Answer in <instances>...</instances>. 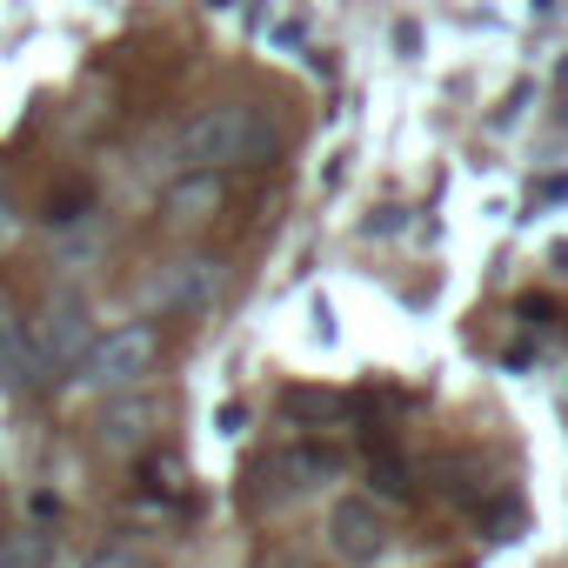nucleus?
<instances>
[{
    "instance_id": "f257e3e1",
    "label": "nucleus",
    "mask_w": 568,
    "mask_h": 568,
    "mask_svg": "<svg viewBox=\"0 0 568 568\" xmlns=\"http://www.w3.org/2000/svg\"><path fill=\"white\" fill-rule=\"evenodd\" d=\"M274 154V128L227 101V108H207L181 128V168H201V174H227V168H261Z\"/></svg>"
},
{
    "instance_id": "f03ea898",
    "label": "nucleus",
    "mask_w": 568,
    "mask_h": 568,
    "mask_svg": "<svg viewBox=\"0 0 568 568\" xmlns=\"http://www.w3.org/2000/svg\"><path fill=\"white\" fill-rule=\"evenodd\" d=\"M154 355H161V335H154L148 322H128V328H114V335H94L88 355L74 362V375H81V388L114 395V388H134V382L154 368Z\"/></svg>"
},
{
    "instance_id": "7ed1b4c3",
    "label": "nucleus",
    "mask_w": 568,
    "mask_h": 568,
    "mask_svg": "<svg viewBox=\"0 0 568 568\" xmlns=\"http://www.w3.org/2000/svg\"><path fill=\"white\" fill-rule=\"evenodd\" d=\"M28 335H34L41 368H74V362L88 355V302H81L74 288L48 295V308H41V322H34Z\"/></svg>"
},
{
    "instance_id": "20e7f679",
    "label": "nucleus",
    "mask_w": 568,
    "mask_h": 568,
    "mask_svg": "<svg viewBox=\"0 0 568 568\" xmlns=\"http://www.w3.org/2000/svg\"><path fill=\"white\" fill-rule=\"evenodd\" d=\"M328 541H335L348 561H375V555L388 548V521H382V508H375L368 495H348V501L328 508Z\"/></svg>"
},
{
    "instance_id": "39448f33",
    "label": "nucleus",
    "mask_w": 568,
    "mask_h": 568,
    "mask_svg": "<svg viewBox=\"0 0 568 568\" xmlns=\"http://www.w3.org/2000/svg\"><path fill=\"white\" fill-rule=\"evenodd\" d=\"M221 201H227V187H221V174H201V168H187L168 194H161V214H168V227H201V221H214L221 214Z\"/></svg>"
},
{
    "instance_id": "423d86ee",
    "label": "nucleus",
    "mask_w": 568,
    "mask_h": 568,
    "mask_svg": "<svg viewBox=\"0 0 568 568\" xmlns=\"http://www.w3.org/2000/svg\"><path fill=\"white\" fill-rule=\"evenodd\" d=\"M28 362H41V355H34V335H28L21 308H14L8 295H0V382H8V388H21Z\"/></svg>"
},
{
    "instance_id": "0eeeda50",
    "label": "nucleus",
    "mask_w": 568,
    "mask_h": 568,
    "mask_svg": "<svg viewBox=\"0 0 568 568\" xmlns=\"http://www.w3.org/2000/svg\"><path fill=\"white\" fill-rule=\"evenodd\" d=\"M221 288V261H181L174 274H168V308H201L207 295Z\"/></svg>"
},
{
    "instance_id": "6e6552de",
    "label": "nucleus",
    "mask_w": 568,
    "mask_h": 568,
    "mask_svg": "<svg viewBox=\"0 0 568 568\" xmlns=\"http://www.w3.org/2000/svg\"><path fill=\"white\" fill-rule=\"evenodd\" d=\"M54 561V535L48 528H14L0 535V568H48Z\"/></svg>"
},
{
    "instance_id": "1a4fd4ad",
    "label": "nucleus",
    "mask_w": 568,
    "mask_h": 568,
    "mask_svg": "<svg viewBox=\"0 0 568 568\" xmlns=\"http://www.w3.org/2000/svg\"><path fill=\"white\" fill-rule=\"evenodd\" d=\"M368 475H375V488H382L388 501H408V495H415V481H408V462H402V455H395L382 435L368 442Z\"/></svg>"
},
{
    "instance_id": "9d476101",
    "label": "nucleus",
    "mask_w": 568,
    "mask_h": 568,
    "mask_svg": "<svg viewBox=\"0 0 568 568\" xmlns=\"http://www.w3.org/2000/svg\"><path fill=\"white\" fill-rule=\"evenodd\" d=\"M148 422H154V408H148V402H121V408H108V442H114V448H128Z\"/></svg>"
},
{
    "instance_id": "9b49d317",
    "label": "nucleus",
    "mask_w": 568,
    "mask_h": 568,
    "mask_svg": "<svg viewBox=\"0 0 568 568\" xmlns=\"http://www.w3.org/2000/svg\"><path fill=\"white\" fill-rule=\"evenodd\" d=\"M288 415H335V395H315V388H302V395H288Z\"/></svg>"
},
{
    "instance_id": "f8f14e48",
    "label": "nucleus",
    "mask_w": 568,
    "mask_h": 568,
    "mask_svg": "<svg viewBox=\"0 0 568 568\" xmlns=\"http://www.w3.org/2000/svg\"><path fill=\"white\" fill-rule=\"evenodd\" d=\"M88 568H148V561H141L134 548H101V555H94Z\"/></svg>"
}]
</instances>
